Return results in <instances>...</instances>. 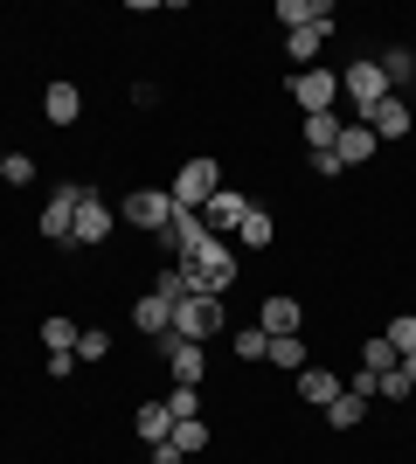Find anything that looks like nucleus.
I'll return each instance as SVG.
<instances>
[{
	"instance_id": "1",
	"label": "nucleus",
	"mask_w": 416,
	"mask_h": 464,
	"mask_svg": "<svg viewBox=\"0 0 416 464\" xmlns=\"http://www.w3.org/2000/svg\"><path fill=\"white\" fill-rule=\"evenodd\" d=\"M180 271L195 277V291H201V298H222V291L237 285V271H243V264H237V250H229L222 236H208V243H195V250L180 256Z\"/></svg>"
},
{
	"instance_id": "2",
	"label": "nucleus",
	"mask_w": 416,
	"mask_h": 464,
	"mask_svg": "<svg viewBox=\"0 0 416 464\" xmlns=\"http://www.w3.org/2000/svg\"><path fill=\"white\" fill-rule=\"evenodd\" d=\"M340 97H347V104H354V118L368 125V111H375L382 97H396V91H389V77H382L375 56H361V63H347V70H340Z\"/></svg>"
},
{
	"instance_id": "3",
	"label": "nucleus",
	"mask_w": 416,
	"mask_h": 464,
	"mask_svg": "<svg viewBox=\"0 0 416 464\" xmlns=\"http://www.w3.org/2000/svg\"><path fill=\"white\" fill-rule=\"evenodd\" d=\"M167 194H174V208H208V201L222 194V167H216V160H188Z\"/></svg>"
},
{
	"instance_id": "4",
	"label": "nucleus",
	"mask_w": 416,
	"mask_h": 464,
	"mask_svg": "<svg viewBox=\"0 0 416 464\" xmlns=\"http://www.w3.org/2000/svg\"><path fill=\"white\" fill-rule=\"evenodd\" d=\"M216 333H222V298H180V305H174V340L208 347Z\"/></svg>"
},
{
	"instance_id": "5",
	"label": "nucleus",
	"mask_w": 416,
	"mask_h": 464,
	"mask_svg": "<svg viewBox=\"0 0 416 464\" xmlns=\"http://www.w3.org/2000/svg\"><path fill=\"white\" fill-rule=\"evenodd\" d=\"M119 215H125V222H132V229L160 236V229H167V222H174V194H167V188H132V194H125V201H119Z\"/></svg>"
},
{
	"instance_id": "6",
	"label": "nucleus",
	"mask_w": 416,
	"mask_h": 464,
	"mask_svg": "<svg viewBox=\"0 0 416 464\" xmlns=\"http://www.w3.org/2000/svg\"><path fill=\"white\" fill-rule=\"evenodd\" d=\"M292 97H298V111H305V118L334 111V104H340V70H319V63H313V70H298Z\"/></svg>"
},
{
	"instance_id": "7",
	"label": "nucleus",
	"mask_w": 416,
	"mask_h": 464,
	"mask_svg": "<svg viewBox=\"0 0 416 464\" xmlns=\"http://www.w3.org/2000/svg\"><path fill=\"white\" fill-rule=\"evenodd\" d=\"M77 208H83V188L63 180V188L42 201V236H49V243H70V236H77Z\"/></svg>"
},
{
	"instance_id": "8",
	"label": "nucleus",
	"mask_w": 416,
	"mask_h": 464,
	"mask_svg": "<svg viewBox=\"0 0 416 464\" xmlns=\"http://www.w3.org/2000/svg\"><path fill=\"white\" fill-rule=\"evenodd\" d=\"M153 243L167 250V264H180V256L195 250V243H208V222H201V208H174V222H167Z\"/></svg>"
},
{
	"instance_id": "9",
	"label": "nucleus",
	"mask_w": 416,
	"mask_h": 464,
	"mask_svg": "<svg viewBox=\"0 0 416 464\" xmlns=\"http://www.w3.org/2000/svg\"><path fill=\"white\" fill-rule=\"evenodd\" d=\"M160 353H167V368H174L180 388H201V374H208V353H201V347H188V340H174V333H167V340H160Z\"/></svg>"
},
{
	"instance_id": "10",
	"label": "nucleus",
	"mask_w": 416,
	"mask_h": 464,
	"mask_svg": "<svg viewBox=\"0 0 416 464\" xmlns=\"http://www.w3.org/2000/svg\"><path fill=\"white\" fill-rule=\"evenodd\" d=\"M132 326L146 333V340H167V333H174V298H160V291L132 298Z\"/></svg>"
},
{
	"instance_id": "11",
	"label": "nucleus",
	"mask_w": 416,
	"mask_h": 464,
	"mask_svg": "<svg viewBox=\"0 0 416 464\" xmlns=\"http://www.w3.org/2000/svg\"><path fill=\"white\" fill-rule=\"evenodd\" d=\"M77 111H83V91L70 77L42 83V118H49V125H77Z\"/></svg>"
},
{
	"instance_id": "12",
	"label": "nucleus",
	"mask_w": 416,
	"mask_h": 464,
	"mask_svg": "<svg viewBox=\"0 0 416 464\" xmlns=\"http://www.w3.org/2000/svg\"><path fill=\"white\" fill-rule=\"evenodd\" d=\"M243 215H250V201H243L237 188H222L208 208H201V222H208V236H237L243 229Z\"/></svg>"
},
{
	"instance_id": "13",
	"label": "nucleus",
	"mask_w": 416,
	"mask_h": 464,
	"mask_svg": "<svg viewBox=\"0 0 416 464\" xmlns=\"http://www.w3.org/2000/svg\"><path fill=\"white\" fill-rule=\"evenodd\" d=\"M375 146H382V139L368 132L361 118H347V125H340V139H334V160H340V167H361V160H375Z\"/></svg>"
},
{
	"instance_id": "14",
	"label": "nucleus",
	"mask_w": 416,
	"mask_h": 464,
	"mask_svg": "<svg viewBox=\"0 0 416 464\" xmlns=\"http://www.w3.org/2000/svg\"><path fill=\"white\" fill-rule=\"evenodd\" d=\"M111 222H119V215L104 208L98 194H83V208H77V236H70V243H104V236H111Z\"/></svg>"
},
{
	"instance_id": "15",
	"label": "nucleus",
	"mask_w": 416,
	"mask_h": 464,
	"mask_svg": "<svg viewBox=\"0 0 416 464\" xmlns=\"http://www.w3.org/2000/svg\"><path fill=\"white\" fill-rule=\"evenodd\" d=\"M368 132L375 139H402L410 132V104H402V97H382L375 111H368Z\"/></svg>"
},
{
	"instance_id": "16",
	"label": "nucleus",
	"mask_w": 416,
	"mask_h": 464,
	"mask_svg": "<svg viewBox=\"0 0 416 464\" xmlns=\"http://www.w3.org/2000/svg\"><path fill=\"white\" fill-rule=\"evenodd\" d=\"M340 388H347V382H340L334 368H298V395H305L313 409H326V402L340 395Z\"/></svg>"
},
{
	"instance_id": "17",
	"label": "nucleus",
	"mask_w": 416,
	"mask_h": 464,
	"mask_svg": "<svg viewBox=\"0 0 416 464\" xmlns=\"http://www.w3.org/2000/svg\"><path fill=\"white\" fill-rule=\"evenodd\" d=\"M298 319H305V312H298V298H264V319H257V326L277 340V333H298Z\"/></svg>"
},
{
	"instance_id": "18",
	"label": "nucleus",
	"mask_w": 416,
	"mask_h": 464,
	"mask_svg": "<svg viewBox=\"0 0 416 464\" xmlns=\"http://www.w3.org/2000/svg\"><path fill=\"white\" fill-rule=\"evenodd\" d=\"M132 430L146 437V444H167V437H174V416H167V402H146V409L132 416Z\"/></svg>"
},
{
	"instance_id": "19",
	"label": "nucleus",
	"mask_w": 416,
	"mask_h": 464,
	"mask_svg": "<svg viewBox=\"0 0 416 464\" xmlns=\"http://www.w3.org/2000/svg\"><path fill=\"white\" fill-rule=\"evenodd\" d=\"M319 42H326V28H292V35H285V56H292L298 70H313V63H319Z\"/></svg>"
},
{
	"instance_id": "20",
	"label": "nucleus",
	"mask_w": 416,
	"mask_h": 464,
	"mask_svg": "<svg viewBox=\"0 0 416 464\" xmlns=\"http://www.w3.org/2000/svg\"><path fill=\"white\" fill-rule=\"evenodd\" d=\"M264 361H271V368H292V374H298V368H305V361H313V353H305V340H298V333H277Z\"/></svg>"
},
{
	"instance_id": "21",
	"label": "nucleus",
	"mask_w": 416,
	"mask_h": 464,
	"mask_svg": "<svg viewBox=\"0 0 416 464\" xmlns=\"http://www.w3.org/2000/svg\"><path fill=\"white\" fill-rule=\"evenodd\" d=\"M361 368H368V374H375V382H382V374H396V368H402V353H396V347H389V340H382V333H375V340L361 347Z\"/></svg>"
},
{
	"instance_id": "22",
	"label": "nucleus",
	"mask_w": 416,
	"mask_h": 464,
	"mask_svg": "<svg viewBox=\"0 0 416 464\" xmlns=\"http://www.w3.org/2000/svg\"><path fill=\"white\" fill-rule=\"evenodd\" d=\"M340 125H347V118H334V111H319V118H305V146H313V153H334V139H340Z\"/></svg>"
},
{
	"instance_id": "23",
	"label": "nucleus",
	"mask_w": 416,
	"mask_h": 464,
	"mask_svg": "<svg viewBox=\"0 0 416 464\" xmlns=\"http://www.w3.org/2000/svg\"><path fill=\"white\" fill-rule=\"evenodd\" d=\"M361 416H368V402H361V395H347V388H340L334 402H326V423H334V430H354Z\"/></svg>"
},
{
	"instance_id": "24",
	"label": "nucleus",
	"mask_w": 416,
	"mask_h": 464,
	"mask_svg": "<svg viewBox=\"0 0 416 464\" xmlns=\"http://www.w3.org/2000/svg\"><path fill=\"white\" fill-rule=\"evenodd\" d=\"M153 291H160V298H174V305H180V298H201V291H195V277L180 271V264H167V271L153 277Z\"/></svg>"
},
{
	"instance_id": "25",
	"label": "nucleus",
	"mask_w": 416,
	"mask_h": 464,
	"mask_svg": "<svg viewBox=\"0 0 416 464\" xmlns=\"http://www.w3.org/2000/svg\"><path fill=\"white\" fill-rule=\"evenodd\" d=\"M382 77H389V91H396V83H416V49H389V56H382Z\"/></svg>"
},
{
	"instance_id": "26",
	"label": "nucleus",
	"mask_w": 416,
	"mask_h": 464,
	"mask_svg": "<svg viewBox=\"0 0 416 464\" xmlns=\"http://www.w3.org/2000/svg\"><path fill=\"white\" fill-rule=\"evenodd\" d=\"M77 333L83 326H70V319H42V347L49 353H77Z\"/></svg>"
},
{
	"instance_id": "27",
	"label": "nucleus",
	"mask_w": 416,
	"mask_h": 464,
	"mask_svg": "<svg viewBox=\"0 0 416 464\" xmlns=\"http://www.w3.org/2000/svg\"><path fill=\"white\" fill-rule=\"evenodd\" d=\"M237 243H243V250H264V243H271V215L250 208V215H243V229H237Z\"/></svg>"
},
{
	"instance_id": "28",
	"label": "nucleus",
	"mask_w": 416,
	"mask_h": 464,
	"mask_svg": "<svg viewBox=\"0 0 416 464\" xmlns=\"http://www.w3.org/2000/svg\"><path fill=\"white\" fill-rule=\"evenodd\" d=\"M167 416H174V423L201 416V388H180V382H174V395H167Z\"/></svg>"
},
{
	"instance_id": "29",
	"label": "nucleus",
	"mask_w": 416,
	"mask_h": 464,
	"mask_svg": "<svg viewBox=\"0 0 416 464\" xmlns=\"http://www.w3.org/2000/svg\"><path fill=\"white\" fill-rule=\"evenodd\" d=\"M104 353H111V333H104V326H83L77 333V361H104Z\"/></svg>"
},
{
	"instance_id": "30",
	"label": "nucleus",
	"mask_w": 416,
	"mask_h": 464,
	"mask_svg": "<svg viewBox=\"0 0 416 464\" xmlns=\"http://www.w3.org/2000/svg\"><path fill=\"white\" fill-rule=\"evenodd\" d=\"M264 353H271V333H264V326H243L237 333V361H264Z\"/></svg>"
},
{
	"instance_id": "31",
	"label": "nucleus",
	"mask_w": 416,
	"mask_h": 464,
	"mask_svg": "<svg viewBox=\"0 0 416 464\" xmlns=\"http://www.w3.org/2000/svg\"><path fill=\"white\" fill-rule=\"evenodd\" d=\"M174 444L188 450V458H195V450H208V423H201V416H188V423H174Z\"/></svg>"
},
{
	"instance_id": "32",
	"label": "nucleus",
	"mask_w": 416,
	"mask_h": 464,
	"mask_svg": "<svg viewBox=\"0 0 416 464\" xmlns=\"http://www.w3.org/2000/svg\"><path fill=\"white\" fill-rule=\"evenodd\" d=\"M396 353H416V312H402V319H389V333H382Z\"/></svg>"
},
{
	"instance_id": "33",
	"label": "nucleus",
	"mask_w": 416,
	"mask_h": 464,
	"mask_svg": "<svg viewBox=\"0 0 416 464\" xmlns=\"http://www.w3.org/2000/svg\"><path fill=\"white\" fill-rule=\"evenodd\" d=\"M375 395H382V402H410V395H416V388H410V374H382V382H375Z\"/></svg>"
},
{
	"instance_id": "34",
	"label": "nucleus",
	"mask_w": 416,
	"mask_h": 464,
	"mask_svg": "<svg viewBox=\"0 0 416 464\" xmlns=\"http://www.w3.org/2000/svg\"><path fill=\"white\" fill-rule=\"evenodd\" d=\"M0 180H15V188H28V180H35V160H28V153H7V167H0Z\"/></svg>"
},
{
	"instance_id": "35",
	"label": "nucleus",
	"mask_w": 416,
	"mask_h": 464,
	"mask_svg": "<svg viewBox=\"0 0 416 464\" xmlns=\"http://www.w3.org/2000/svg\"><path fill=\"white\" fill-rule=\"evenodd\" d=\"M313 174H319V180H340V174H347V167H340L334 153H313Z\"/></svg>"
},
{
	"instance_id": "36",
	"label": "nucleus",
	"mask_w": 416,
	"mask_h": 464,
	"mask_svg": "<svg viewBox=\"0 0 416 464\" xmlns=\"http://www.w3.org/2000/svg\"><path fill=\"white\" fill-rule=\"evenodd\" d=\"M153 464H188V450H180L174 437H167V444H153Z\"/></svg>"
},
{
	"instance_id": "37",
	"label": "nucleus",
	"mask_w": 416,
	"mask_h": 464,
	"mask_svg": "<svg viewBox=\"0 0 416 464\" xmlns=\"http://www.w3.org/2000/svg\"><path fill=\"white\" fill-rule=\"evenodd\" d=\"M402 374H410V388H416V353H402Z\"/></svg>"
},
{
	"instance_id": "38",
	"label": "nucleus",
	"mask_w": 416,
	"mask_h": 464,
	"mask_svg": "<svg viewBox=\"0 0 416 464\" xmlns=\"http://www.w3.org/2000/svg\"><path fill=\"white\" fill-rule=\"evenodd\" d=\"M0 167H7V153H0Z\"/></svg>"
}]
</instances>
